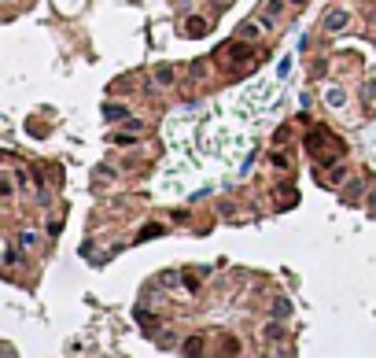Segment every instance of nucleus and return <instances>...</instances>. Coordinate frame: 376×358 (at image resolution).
I'll use <instances>...</instances> for the list:
<instances>
[{"label":"nucleus","mask_w":376,"mask_h":358,"mask_svg":"<svg viewBox=\"0 0 376 358\" xmlns=\"http://www.w3.org/2000/svg\"><path fill=\"white\" fill-rule=\"evenodd\" d=\"M325 100H328V107H343V104H347V92L336 89V85H328V89H325Z\"/></svg>","instance_id":"1"},{"label":"nucleus","mask_w":376,"mask_h":358,"mask_svg":"<svg viewBox=\"0 0 376 358\" xmlns=\"http://www.w3.org/2000/svg\"><path fill=\"white\" fill-rule=\"evenodd\" d=\"M347 22H351V15H347V11H343V8H336L332 11V15H328V30H343V26H347Z\"/></svg>","instance_id":"2"},{"label":"nucleus","mask_w":376,"mask_h":358,"mask_svg":"<svg viewBox=\"0 0 376 358\" xmlns=\"http://www.w3.org/2000/svg\"><path fill=\"white\" fill-rule=\"evenodd\" d=\"M19 244H22L26 251H34L37 248V233H34V229H22V233H19Z\"/></svg>","instance_id":"3"},{"label":"nucleus","mask_w":376,"mask_h":358,"mask_svg":"<svg viewBox=\"0 0 376 358\" xmlns=\"http://www.w3.org/2000/svg\"><path fill=\"white\" fill-rule=\"evenodd\" d=\"M343 177H347V167H343V163H339V167H336V170H332V174H328V177H321V181L336 185V181H343Z\"/></svg>","instance_id":"4"},{"label":"nucleus","mask_w":376,"mask_h":358,"mask_svg":"<svg viewBox=\"0 0 376 358\" xmlns=\"http://www.w3.org/2000/svg\"><path fill=\"white\" fill-rule=\"evenodd\" d=\"M155 82H159V85H170V82H174V70H170V67H159V70H155Z\"/></svg>","instance_id":"5"},{"label":"nucleus","mask_w":376,"mask_h":358,"mask_svg":"<svg viewBox=\"0 0 376 358\" xmlns=\"http://www.w3.org/2000/svg\"><path fill=\"white\" fill-rule=\"evenodd\" d=\"M240 37H251V41H255V37H262V30L255 22H247V26H240Z\"/></svg>","instance_id":"6"},{"label":"nucleus","mask_w":376,"mask_h":358,"mask_svg":"<svg viewBox=\"0 0 376 358\" xmlns=\"http://www.w3.org/2000/svg\"><path fill=\"white\" fill-rule=\"evenodd\" d=\"M292 314V307H288V299H277V307H273V317H288Z\"/></svg>","instance_id":"7"},{"label":"nucleus","mask_w":376,"mask_h":358,"mask_svg":"<svg viewBox=\"0 0 376 358\" xmlns=\"http://www.w3.org/2000/svg\"><path fill=\"white\" fill-rule=\"evenodd\" d=\"M19 262V248L15 244H8V255H4V266H15Z\"/></svg>","instance_id":"8"},{"label":"nucleus","mask_w":376,"mask_h":358,"mask_svg":"<svg viewBox=\"0 0 376 358\" xmlns=\"http://www.w3.org/2000/svg\"><path fill=\"white\" fill-rule=\"evenodd\" d=\"M162 225H148V229H140V240H148V236H159Z\"/></svg>","instance_id":"9"},{"label":"nucleus","mask_w":376,"mask_h":358,"mask_svg":"<svg viewBox=\"0 0 376 358\" xmlns=\"http://www.w3.org/2000/svg\"><path fill=\"white\" fill-rule=\"evenodd\" d=\"M184 351H188V355H199V351H203V343H199V340H196V336H192V340L184 343Z\"/></svg>","instance_id":"10"},{"label":"nucleus","mask_w":376,"mask_h":358,"mask_svg":"<svg viewBox=\"0 0 376 358\" xmlns=\"http://www.w3.org/2000/svg\"><path fill=\"white\" fill-rule=\"evenodd\" d=\"M125 115H129L125 107H107V118H125Z\"/></svg>","instance_id":"11"},{"label":"nucleus","mask_w":376,"mask_h":358,"mask_svg":"<svg viewBox=\"0 0 376 358\" xmlns=\"http://www.w3.org/2000/svg\"><path fill=\"white\" fill-rule=\"evenodd\" d=\"M273 163H277V167H280V170H288V167H292V163H288V155H280V151H277V155H273Z\"/></svg>","instance_id":"12"}]
</instances>
